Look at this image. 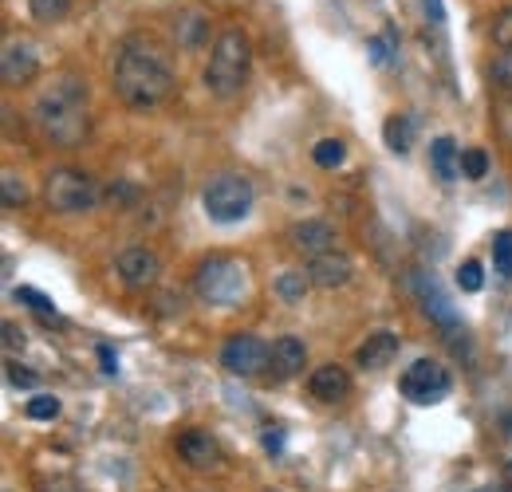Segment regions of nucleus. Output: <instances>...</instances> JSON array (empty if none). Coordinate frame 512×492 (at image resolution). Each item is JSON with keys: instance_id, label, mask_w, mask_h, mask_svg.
<instances>
[{"instance_id": "nucleus-1", "label": "nucleus", "mask_w": 512, "mask_h": 492, "mask_svg": "<svg viewBox=\"0 0 512 492\" xmlns=\"http://www.w3.org/2000/svg\"><path fill=\"white\" fill-rule=\"evenodd\" d=\"M111 79H115V95L134 111H150L166 103L174 91V67L150 36H127L115 48Z\"/></svg>"}, {"instance_id": "nucleus-2", "label": "nucleus", "mask_w": 512, "mask_h": 492, "mask_svg": "<svg viewBox=\"0 0 512 492\" xmlns=\"http://www.w3.org/2000/svg\"><path fill=\"white\" fill-rule=\"evenodd\" d=\"M87 79H79V75H56L44 91H40V99H36V107H32V119L36 126L44 130V138H52L56 146H79L83 138H87V130H91V115H87Z\"/></svg>"}, {"instance_id": "nucleus-3", "label": "nucleus", "mask_w": 512, "mask_h": 492, "mask_svg": "<svg viewBox=\"0 0 512 492\" xmlns=\"http://www.w3.org/2000/svg\"><path fill=\"white\" fill-rule=\"evenodd\" d=\"M249 67H253V40L241 28H225L213 40V52H209V63H205V91L213 99L241 95V87L249 79Z\"/></svg>"}, {"instance_id": "nucleus-4", "label": "nucleus", "mask_w": 512, "mask_h": 492, "mask_svg": "<svg viewBox=\"0 0 512 492\" xmlns=\"http://www.w3.org/2000/svg\"><path fill=\"white\" fill-rule=\"evenodd\" d=\"M201 205L209 213V221L217 225H237L253 213L256 189L245 174H213L201 189Z\"/></svg>"}, {"instance_id": "nucleus-5", "label": "nucleus", "mask_w": 512, "mask_h": 492, "mask_svg": "<svg viewBox=\"0 0 512 492\" xmlns=\"http://www.w3.org/2000/svg\"><path fill=\"white\" fill-rule=\"evenodd\" d=\"M193 288L205 304L213 308H229L245 296L249 288V276H245V264H237L233 256H205L193 272Z\"/></svg>"}, {"instance_id": "nucleus-6", "label": "nucleus", "mask_w": 512, "mask_h": 492, "mask_svg": "<svg viewBox=\"0 0 512 492\" xmlns=\"http://www.w3.org/2000/svg\"><path fill=\"white\" fill-rule=\"evenodd\" d=\"M44 197H48V205L56 209V213H67V217H75V213H91V209H99V201H103V185L95 182L91 174H83V170H52L48 174V182H44Z\"/></svg>"}, {"instance_id": "nucleus-7", "label": "nucleus", "mask_w": 512, "mask_h": 492, "mask_svg": "<svg viewBox=\"0 0 512 492\" xmlns=\"http://www.w3.org/2000/svg\"><path fill=\"white\" fill-rule=\"evenodd\" d=\"M449 370L442 363H434V359H418L414 367L406 370L402 378H398V390L414 402V406H434V402H442L449 394Z\"/></svg>"}, {"instance_id": "nucleus-8", "label": "nucleus", "mask_w": 512, "mask_h": 492, "mask_svg": "<svg viewBox=\"0 0 512 492\" xmlns=\"http://www.w3.org/2000/svg\"><path fill=\"white\" fill-rule=\"evenodd\" d=\"M410 288H414V296H418L422 311H426L442 331H449V335L465 331V327H461V315H457L453 300L446 296V288L438 284V276H434V272H414V276H410Z\"/></svg>"}, {"instance_id": "nucleus-9", "label": "nucleus", "mask_w": 512, "mask_h": 492, "mask_svg": "<svg viewBox=\"0 0 512 492\" xmlns=\"http://www.w3.org/2000/svg\"><path fill=\"white\" fill-rule=\"evenodd\" d=\"M272 359V347H264L256 335H233L225 347H221V367L237 378H256L268 370Z\"/></svg>"}, {"instance_id": "nucleus-10", "label": "nucleus", "mask_w": 512, "mask_h": 492, "mask_svg": "<svg viewBox=\"0 0 512 492\" xmlns=\"http://www.w3.org/2000/svg\"><path fill=\"white\" fill-rule=\"evenodd\" d=\"M115 272H119V280H123L127 288H150V284L162 276V260H158V252H154V248L130 245V248L119 252Z\"/></svg>"}, {"instance_id": "nucleus-11", "label": "nucleus", "mask_w": 512, "mask_h": 492, "mask_svg": "<svg viewBox=\"0 0 512 492\" xmlns=\"http://www.w3.org/2000/svg\"><path fill=\"white\" fill-rule=\"evenodd\" d=\"M40 71V48L32 40H8L4 44V56H0V75L8 87H24L32 83Z\"/></svg>"}, {"instance_id": "nucleus-12", "label": "nucleus", "mask_w": 512, "mask_h": 492, "mask_svg": "<svg viewBox=\"0 0 512 492\" xmlns=\"http://www.w3.org/2000/svg\"><path fill=\"white\" fill-rule=\"evenodd\" d=\"M308 276H312V284L323 288V292L347 288L351 276H355V260H351L343 248H331V252H323V256H316V260L308 264Z\"/></svg>"}, {"instance_id": "nucleus-13", "label": "nucleus", "mask_w": 512, "mask_h": 492, "mask_svg": "<svg viewBox=\"0 0 512 492\" xmlns=\"http://www.w3.org/2000/svg\"><path fill=\"white\" fill-rule=\"evenodd\" d=\"M288 241H292L296 252H304L308 260H316V256L335 248V225H331V221H320V217L296 221V225L288 229Z\"/></svg>"}, {"instance_id": "nucleus-14", "label": "nucleus", "mask_w": 512, "mask_h": 492, "mask_svg": "<svg viewBox=\"0 0 512 492\" xmlns=\"http://www.w3.org/2000/svg\"><path fill=\"white\" fill-rule=\"evenodd\" d=\"M178 457L190 469H217L221 465V445L209 430H182L178 433Z\"/></svg>"}, {"instance_id": "nucleus-15", "label": "nucleus", "mask_w": 512, "mask_h": 492, "mask_svg": "<svg viewBox=\"0 0 512 492\" xmlns=\"http://www.w3.org/2000/svg\"><path fill=\"white\" fill-rule=\"evenodd\" d=\"M304 367H308V347H304V339H296V335H280V339L272 343L268 370H272L280 382H288V378H296Z\"/></svg>"}, {"instance_id": "nucleus-16", "label": "nucleus", "mask_w": 512, "mask_h": 492, "mask_svg": "<svg viewBox=\"0 0 512 492\" xmlns=\"http://www.w3.org/2000/svg\"><path fill=\"white\" fill-rule=\"evenodd\" d=\"M308 390H312L316 402H327V406L331 402H343L351 394V370H343L339 363H323L320 370H312Z\"/></svg>"}, {"instance_id": "nucleus-17", "label": "nucleus", "mask_w": 512, "mask_h": 492, "mask_svg": "<svg viewBox=\"0 0 512 492\" xmlns=\"http://www.w3.org/2000/svg\"><path fill=\"white\" fill-rule=\"evenodd\" d=\"M170 32H174L178 48H201V44H205V36H209V12H205V8H197V4L178 8V16H174Z\"/></svg>"}, {"instance_id": "nucleus-18", "label": "nucleus", "mask_w": 512, "mask_h": 492, "mask_svg": "<svg viewBox=\"0 0 512 492\" xmlns=\"http://www.w3.org/2000/svg\"><path fill=\"white\" fill-rule=\"evenodd\" d=\"M398 347H402V339H398L394 331H375V335H367V343L355 351V363L363 370H383V367H390V359L398 355Z\"/></svg>"}, {"instance_id": "nucleus-19", "label": "nucleus", "mask_w": 512, "mask_h": 492, "mask_svg": "<svg viewBox=\"0 0 512 492\" xmlns=\"http://www.w3.org/2000/svg\"><path fill=\"white\" fill-rule=\"evenodd\" d=\"M430 166H434V174L442 182H457V174H461V150H457V142L449 134L430 142Z\"/></svg>"}, {"instance_id": "nucleus-20", "label": "nucleus", "mask_w": 512, "mask_h": 492, "mask_svg": "<svg viewBox=\"0 0 512 492\" xmlns=\"http://www.w3.org/2000/svg\"><path fill=\"white\" fill-rule=\"evenodd\" d=\"M272 288H276V296H280L284 304H304V296H308L316 284H312V276H308V272L288 268V272H280V276H276V284H272Z\"/></svg>"}, {"instance_id": "nucleus-21", "label": "nucleus", "mask_w": 512, "mask_h": 492, "mask_svg": "<svg viewBox=\"0 0 512 492\" xmlns=\"http://www.w3.org/2000/svg\"><path fill=\"white\" fill-rule=\"evenodd\" d=\"M414 119L410 115H390L383 123V142L386 150H394V154H406L410 146H414Z\"/></svg>"}, {"instance_id": "nucleus-22", "label": "nucleus", "mask_w": 512, "mask_h": 492, "mask_svg": "<svg viewBox=\"0 0 512 492\" xmlns=\"http://www.w3.org/2000/svg\"><path fill=\"white\" fill-rule=\"evenodd\" d=\"M343 158H347V146H343L339 138H323V142H316V150H312V162H316L320 170L343 166Z\"/></svg>"}, {"instance_id": "nucleus-23", "label": "nucleus", "mask_w": 512, "mask_h": 492, "mask_svg": "<svg viewBox=\"0 0 512 492\" xmlns=\"http://www.w3.org/2000/svg\"><path fill=\"white\" fill-rule=\"evenodd\" d=\"M0 197H4L8 209H20V205L28 201V185H24V178H20L16 170H4V174H0Z\"/></svg>"}, {"instance_id": "nucleus-24", "label": "nucleus", "mask_w": 512, "mask_h": 492, "mask_svg": "<svg viewBox=\"0 0 512 492\" xmlns=\"http://www.w3.org/2000/svg\"><path fill=\"white\" fill-rule=\"evenodd\" d=\"M461 174H465L469 182H481V178L489 174V154H485L481 146H469V150H461Z\"/></svg>"}, {"instance_id": "nucleus-25", "label": "nucleus", "mask_w": 512, "mask_h": 492, "mask_svg": "<svg viewBox=\"0 0 512 492\" xmlns=\"http://www.w3.org/2000/svg\"><path fill=\"white\" fill-rule=\"evenodd\" d=\"M24 414H28L32 422H56V418H60V398H56V394H36V398L24 406Z\"/></svg>"}, {"instance_id": "nucleus-26", "label": "nucleus", "mask_w": 512, "mask_h": 492, "mask_svg": "<svg viewBox=\"0 0 512 492\" xmlns=\"http://www.w3.org/2000/svg\"><path fill=\"white\" fill-rule=\"evenodd\" d=\"M28 12L40 20V24H56L71 12V0H28Z\"/></svg>"}, {"instance_id": "nucleus-27", "label": "nucleus", "mask_w": 512, "mask_h": 492, "mask_svg": "<svg viewBox=\"0 0 512 492\" xmlns=\"http://www.w3.org/2000/svg\"><path fill=\"white\" fill-rule=\"evenodd\" d=\"M493 264H497V272L505 280H512V229H501L493 237Z\"/></svg>"}, {"instance_id": "nucleus-28", "label": "nucleus", "mask_w": 512, "mask_h": 492, "mask_svg": "<svg viewBox=\"0 0 512 492\" xmlns=\"http://www.w3.org/2000/svg\"><path fill=\"white\" fill-rule=\"evenodd\" d=\"M16 300L28 304L36 315H44V319H60V315H56V304H52L44 292H36V288H16Z\"/></svg>"}, {"instance_id": "nucleus-29", "label": "nucleus", "mask_w": 512, "mask_h": 492, "mask_svg": "<svg viewBox=\"0 0 512 492\" xmlns=\"http://www.w3.org/2000/svg\"><path fill=\"white\" fill-rule=\"evenodd\" d=\"M481 284H485L481 260H465V264L457 268V288H461V292H481Z\"/></svg>"}, {"instance_id": "nucleus-30", "label": "nucleus", "mask_w": 512, "mask_h": 492, "mask_svg": "<svg viewBox=\"0 0 512 492\" xmlns=\"http://www.w3.org/2000/svg\"><path fill=\"white\" fill-rule=\"evenodd\" d=\"M493 44H497L501 52H512V4L493 16Z\"/></svg>"}, {"instance_id": "nucleus-31", "label": "nucleus", "mask_w": 512, "mask_h": 492, "mask_svg": "<svg viewBox=\"0 0 512 492\" xmlns=\"http://www.w3.org/2000/svg\"><path fill=\"white\" fill-rule=\"evenodd\" d=\"M489 75H493V87H501V91H512V52H501L493 67H489Z\"/></svg>"}, {"instance_id": "nucleus-32", "label": "nucleus", "mask_w": 512, "mask_h": 492, "mask_svg": "<svg viewBox=\"0 0 512 492\" xmlns=\"http://www.w3.org/2000/svg\"><path fill=\"white\" fill-rule=\"evenodd\" d=\"M8 382H12V386H16V390H32V386H36V382H40V378H36V374H32V370L28 367H20V363H8Z\"/></svg>"}, {"instance_id": "nucleus-33", "label": "nucleus", "mask_w": 512, "mask_h": 492, "mask_svg": "<svg viewBox=\"0 0 512 492\" xmlns=\"http://www.w3.org/2000/svg\"><path fill=\"white\" fill-rule=\"evenodd\" d=\"M422 12L430 24H446V0H422Z\"/></svg>"}, {"instance_id": "nucleus-34", "label": "nucleus", "mask_w": 512, "mask_h": 492, "mask_svg": "<svg viewBox=\"0 0 512 492\" xmlns=\"http://www.w3.org/2000/svg\"><path fill=\"white\" fill-rule=\"evenodd\" d=\"M4 347H8V351H16V347H24V331H20L16 323H4Z\"/></svg>"}, {"instance_id": "nucleus-35", "label": "nucleus", "mask_w": 512, "mask_h": 492, "mask_svg": "<svg viewBox=\"0 0 512 492\" xmlns=\"http://www.w3.org/2000/svg\"><path fill=\"white\" fill-rule=\"evenodd\" d=\"M99 363H103V374H119V359H115V351L107 343L99 347Z\"/></svg>"}, {"instance_id": "nucleus-36", "label": "nucleus", "mask_w": 512, "mask_h": 492, "mask_svg": "<svg viewBox=\"0 0 512 492\" xmlns=\"http://www.w3.org/2000/svg\"><path fill=\"white\" fill-rule=\"evenodd\" d=\"M264 449L268 453H280L284 449V430H264Z\"/></svg>"}, {"instance_id": "nucleus-37", "label": "nucleus", "mask_w": 512, "mask_h": 492, "mask_svg": "<svg viewBox=\"0 0 512 492\" xmlns=\"http://www.w3.org/2000/svg\"><path fill=\"white\" fill-rule=\"evenodd\" d=\"M367 48H371V60L379 63V67H383V63H390V48H386V40H371Z\"/></svg>"}, {"instance_id": "nucleus-38", "label": "nucleus", "mask_w": 512, "mask_h": 492, "mask_svg": "<svg viewBox=\"0 0 512 492\" xmlns=\"http://www.w3.org/2000/svg\"><path fill=\"white\" fill-rule=\"evenodd\" d=\"M44 492H83L75 481H52V485H44Z\"/></svg>"}, {"instance_id": "nucleus-39", "label": "nucleus", "mask_w": 512, "mask_h": 492, "mask_svg": "<svg viewBox=\"0 0 512 492\" xmlns=\"http://www.w3.org/2000/svg\"><path fill=\"white\" fill-rule=\"evenodd\" d=\"M509 327H512V311H509Z\"/></svg>"}]
</instances>
